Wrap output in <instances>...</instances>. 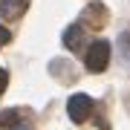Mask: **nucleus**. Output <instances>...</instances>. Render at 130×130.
Instances as JSON below:
<instances>
[{
	"mask_svg": "<svg viewBox=\"0 0 130 130\" xmlns=\"http://www.w3.org/2000/svg\"><path fill=\"white\" fill-rule=\"evenodd\" d=\"M87 70L90 72H104L107 70V64H110V43L107 41H95V43H90V49H87Z\"/></svg>",
	"mask_w": 130,
	"mask_h": 130,
	"instance_id": "f257e3e1",
	"label": "nucleus"
},
{
	"mask_svg": "<svg viewBox=\"0 0 130 130\" xmlns=\"http://www.w3.org/2000/svg\"><path fill=\"white\" fill-rule=\"evenodd\" d=\"M6 84H9V72H6L3 67H0V93L6 90Z\"/></svg>",
	"mask_w": 130,
	"mask_h": 130,
	"instance_id": "6e6552de",
	"label": "nucleus"
},
{
	"mask_svg": "<svg viewBox=\"0 0 130 130\" xmlns=\"http://www.w3.org/2000/svg\"><path fill=\"white\" fill-rule=\"evenodd\" d=\"M18 124H20V116L14 110H3L0 113V130H14Z\"/></svg>",
	"mask_w": 130,
	"mask_h": 130,
	"instance_id": "39448f33",
	"label": "nucleus"
},
{
	"mask_svg": "<svg viewBox=\"0 0 130 130\" xmlns=\"http://www.w3.org/2000/svg\"><path fill=\"white\" fill-rule=\"evenodd\" d=\"M26 9H29V0H0V14H3L6 20L20 18Z\"/></svg>",
	"mask_w": 130,
	"mask_h": 130,
	"instance_id": "7ed1b4c3",
	"label": "nucleus"
},
{
	"mask_svg": "<svg viewBox=\"0 0 130 130\" xmlns=\"http://www.w3.org/2000/svg\"><path fill=\"white\" fill-rule=\"evenodd\" d=\"M67 113H70V119L72 121H87L90 119V113H93V98H90L87 93H75L70 101H67Z\"/></svg>",
	"mask_w": 130,
	"mask_h": 130,
	"instance_id": "f03ea898",
	"label": "nucleus"
},
{
	"mask_svg": "<svg viewBox=\"0 0 130 130\" xmlns=\"http://www.w3.org/2000/svg\"><path fill=\"white\" fill-rule=\"evenodd\" d=\"M81 41H84V29H81L78 23H72V26L64 32V46L70 49V52H78V49H81Z\"/></svg>",
	"mask_w": 130,
	"mask_h": 130,
	"instance_id": "20e7f679",
	"label": "nucleus"
},
{
	"mask_svg": "<svg viewBox=\"0 0 130 130\" xmlns=\"http://www.w3.org/2000/svg\"><path fill=\"white\" fill-rule=\"evenodd\" d=\"M9 41H12V32H9L6 26H0V46H6Z\"/></svg>",
	"mask_w": 130,
	"mask_h": 130,
	"instance_id": "0eeeda50",
	"label": "nucleus"
},
{
	"mask_svg": "<svg viewBox=\"0 0 130 130\" xmlns=\"http://www.w3.org/2000/svg\"><path fill=\"white\" fill-rule=\"evenodd\" d=\"M87 18H90V26H101V23H104V18H107V12H104V6L93 3V6L87 9Z\"/></svg>",
	"mask_w": 130,
	"mask_h": 130,
	"instance_id": "423d86ee",
	"label": "nucleus"
}]
</instances>
